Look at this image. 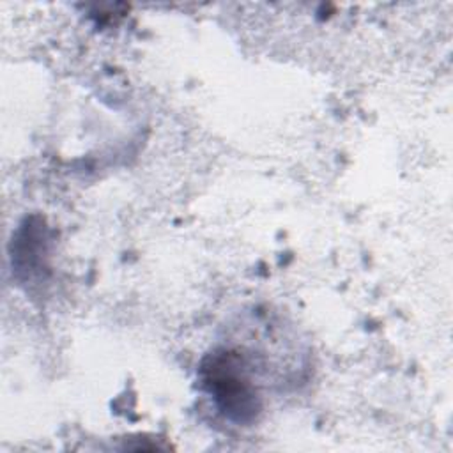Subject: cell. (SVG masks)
<instances>
[{"instance_id": "cell-1", "label": "cell", "mask_w": 453, "mask_h": 453, "mask_svg": "<svg viewBox=\"0 0 453 453\" xmlns=\"http://www.w3.org/2000/svg\"><path fill=\"white\" fill-rule=\"evenodd\" d=\"M202 379L205 389L230 419L239 423L255 419L260 411L258 395L234 354H212L203 363Z\"/></svg>"}]
</instances>
